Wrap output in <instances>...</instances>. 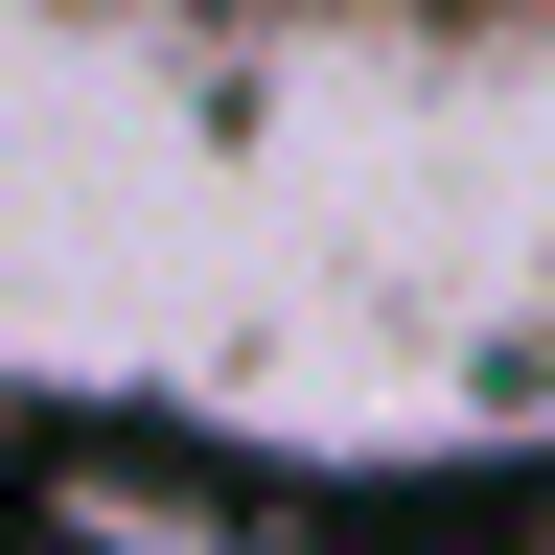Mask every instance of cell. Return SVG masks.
<instances>
[{
	"label": "cell",
	"instance_id": "cell-1",
	"mask_svg": "<svg viewBox=\"0 0 555 555\" xmlns=\"http://www.w3.org/2000/svg\"><path fill=\"white\" fill-rule=\"evenodd\" d=\"M509 555H555V532H509Z\"/></svg>",
	"mask_w": 555,
	"mask_h": 555
},
{
	"label": "cell",
	"instance_id": "cell-2",
	"mask_svg": "<svg viewBox=\"0 0 555 555\" xmlns=\"http://www.w3.org/2000/svg\"><path fill=\"white\" fill-rule=\"evenodd\" d=\"M0 24H24V0H0Z\"/></svg>",
	"mask_w": 555,
	"mask_h": 555
}]
</instances>
